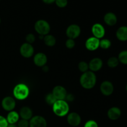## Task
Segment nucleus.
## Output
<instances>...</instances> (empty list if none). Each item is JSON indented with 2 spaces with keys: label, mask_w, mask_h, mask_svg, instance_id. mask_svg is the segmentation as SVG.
<instances>
[{
  "label": "nucleus",
  "mask_w": 127,
  "mask_h": 127,
  "mask_svg": "<svg viewBox=\"0 0 127 127\" xmlns=\"http://www.w3.org/2000/svg\"><path fill=\"white\" fill-rule=\"evenodd\" d=\"M97 77L95 73L89 70L83 73L79 79L81 86L84 89H91L96 84Z\"/></svg>",
  "instance_id": "obj_1"
},
{
  "label": "nucleus",
  "mask_w": 127,
  "mask_h": 127,
  "mask_svg": "<svg viewBox=\"0 0 127 127\" xmlns=\"http://www.w3.org/2000/svg\"><path fill=\"white\" fill-rule=\"evenodd\" d=\"M53 113L57 116L62 117L68 115L69 111V106L65 100H57L52 105Z\"/></svg>",
  "instance_id": "obj_2"
},
{
  "label": "nucleus",
  "mask_w": 127,
  "mask_h": 127,
  "mask_svg": "<svg viewBox=\"0 0 127 127\" xmlns=\"http://www.w3.org/2000/svg\"><path fill=\"white\" fill-rule=\"evenodd\" d=\"M30 90L29 87L24 83H19L15 86L13 89V95L14 98L22 100L27 99L29 95Z\"/></svg>",
  "instance_id": "obj_3"
},
{
  "label": "nucleus",
  "mask_w": 127,
  "mask_h": 127,
  "mask_svg": "<svg viewBox=\"0 0 127 127\" xmlns=\"http://www.w3.org/2000/svg\"><path fill=\"white\" fill-rule=\"evenodd\" d=\"M34 29L36 32L40 35L45 36L47 34H49L51 28L49 23L47 21L40 19L35 23Z\"/></svg>",
  "instance_id": "obj_4"
},
{
  "label": "nucleus",
  "mask_w": 127,
  "mask_h": 127,
  "mask_svg": "<svg viewBox=\"0 0 127 127\" xmlns=\"http://www.w3.org/2000/svg\"><path fill=\"white\" fill-rule=\"evenodd\" d=\"M81 32V30L78 25L71 24L67 27L66 34L68 38H71L74 40L80 35Z\"/></svg>",
  "instance_id": "obj_5"
},
{
  "label": "nucleus",
  "mask_w": 127,
  "mask_h": 127,
  "mask_svg": "<svg viewBox=\"0 0 127 127\" xmlns=\"http://www.w3.org/2000/svg\"><path fill=\"white\" fill-rule=\"evenodd\" d=\"M16 102L15 99L11 96H6L1 101V106L6 111H12L16 107Z\"/></svg>",
  "instance_id": "obj_6"
},
{
  "label": "nucleus",
  "mask_w": 127,
  "mask_h": 127,
  "mask_svg": "<svg viewBox=\"0 0 127 127\" xmlns=\"http://www.w3.org/2000/svg\"><path fill=\"white\" fill-rule=\"evenodd\" d=\"M20 53L23 57L29 58L32 57L34 53V48L32 44L28 43H24L22 44L20 47Z\"/></svg>",
  "instance_id": "obj_7"
},
{
  "label": "nucleus",
  "mask_w": 127,
  "mask_h": 127,
  "mask_svg": "<svg viewBox=\"0 0 127 127\" xmlns=\"http://www.w3.org/2000/svg\"><path fill=\"white\" fill-rule=\"evenodd\" d=\"M91 32L93 34V37L101 39L103 38L105 33V30L104 26L100 23H95L92 26Z\"/></svg>",
  "instance_id": "obj_8"
},
{
  "label": "nucleus",
  "mask_w": 127,
  "mask_h": 127,
  "mask_svg": "<svg viewBox=\"0 0 127 127\" xmlns=\"http://www.w3.org/2000/svg\"><path fill=\"white\" fill-rule=\"evenodd\" d=\"M47 125L45 119L40 115L32 117L29 120V127H47Z\"/></svg>",
  "instance_id": "obj_9"
},
{
  "label": "nucleus",
  "mask_w": 127,
  "mask_h": 127,
  "mask_svg": "<svg viewBox=\"0 0 127 127\" xmlns=\"http://www.w3.org/2000/svg\"><path fill=\"white\" fill-rule=\"evenodd\" d=\"M100 90L103 95L105 96H109L114 93V85L109 81H104L100 84Z\"/></svg>",
  "instance_id": "obj_10"
},
{
  "label": "nucleus",
  "mask_w": 127,
  "mask_h": 127,
  "mask_svg": "<svg viewBox=\"0 0 127 127\" xmlns=\"http://www.w3.org/2000/svg\"><path fill=\"white\" fill-rule=\"evenodd\" d=\"M52 94L57 100H65L67 93L65 88L62 86H56L52 91Z\"/></svg>",
  "instance_id": "obj_11"
},
{
  "label": "nucleus",
  "mask_w": 127,
  "mask_h": 127,
  "mask_svg": "<svg viewBox=\"0 0 127 127\" xmlns=\"http://www.w3.org/2000/svg\"><path fill=\"white\" fill-rule=\"evenodd\" d=\"M99 43L100 39H98L94 37H91L86 40L85 47L87 50L93 52L97 50L99 48Z\"/></svg>",
  "instance_id": "obj_12"
},
{
  "label": "nucleus",
  "mask_w": 127,
  "mask_h": 127,
  "mask_svg": "<svg viewBox=\"0 0 127 127\" xmlns=\"http://www.w3.org/2000/svg\"><path fill=\"white\" fill-rule=\"evenodd\" d=\"M67 122L68 124L72 127H78L81 122V116L76 112H71L68 114Z\"/></svg>",
  "instance_id": "obj_13"
},
{
  "label": "nucleus",
  "mask_w": 127,
  "mask_h": 127,
  "mask_svg": "<svg viewBox=\"0 0 127 127\" xmlns=\"http://www.w3.org/2000/svg\"><path fill=\"white\" fill-rule=\"evenodd\" d=\"M89 69L93 72H96L100 70L103 66V62L100 58H94L89 62Z\"/></svg>",
  "instance_id": "obj_14"
},
{
  "label": "nucleus",
  "mask_w": 127,
  "mask_h": 127,
  "mask_svg": "<svg viewBox=\"0 0 127 127\" xmlns=\"http://www.w3.org/2000/svg\"><path fill=\"white\" fill-rule=\"evenodd\" d=\"M47 57L45 53L39 52L35 54L33 57V63L37 66L43 67L46 65L47 63Z\"/></svg>",
  "instance_id": "obj_15"
},
{
  "label": "nucleus",
  "mask_w": 127,
  "mask_h": 127,
  "mask_svg": "<svg viewBox=\"0 0 127 127\" xmlns=\"http://www.w3.org/2000/svg\"><path fill=\"white\" fill-rule=\"evenodd\" d=\"M19 117L21 119L30 120L33 117V112L32 109L27 106L22 107L19 111Z\"/></svg>",
  "instance_id": "obj_16"
},
{
  "label": "nucleus",
  "mask_w": 127,
  "mask_h": 127,
  "mask_svg": "<svg viewBox=\"0 0 127 127\" xmlns=\"http://www.w3.org/2000/svg\"><path fill=\"white\" fill-rule=\"evenodd\" d=\"M104 22L109 26H114L117 22V17L114 13L107 12L104 16Z\"/></svg>",
  "instance_id": "obj_17"
},
{
  "label": "nucleus",
  "mask_w": 127,
  "mask_h": 127,
  "mask_svg": "<svg viewBox=\"0 0 127 127\" xmlns=\"http://www.w3.org/2000/svg\"><path fill=\"white\" fill-rule=\"evenodd\" d=\"M121 110L117 107H112L110 108L107 112V116L112 120H116L121 116Z\"/></svg>",
  "instance_id": "obj_18"
},
{
  "label": "nucleus",
  "mask_w": 127,
  "mask_h": 127,
  "mask_svg": "<svg viewBox=\"0 0 127 127\" xmlns=\"http://www.w3.org/2000/svg\"><path fill=\"white\" fill-rule=\"evenodd\" d=\"M116 37L120 41H127V26L119 27L116 32Z\"/></svg>",
  "instance_id": "obj_19"
},
{
  "label": "nucleus",
  "mask_w": 127,
  "mask_h": 127,
  "mask_svg": "<svg viewBox=\"0 0 127 127\" xmlns=\"http://www.w3.org/2000/svg\"><path fill=\"white\" fill-rule=\"evenodd\" d=\"M19 113L14 110H12V111L9 112L7 117H6V120L9 124H16L19 120Z\"/></svg>",
  "instance_id": "obj_20"
},
{
  "label": "nucleus",
  "mask_w": 127,
  "mask_h": 127,
  "mask_svg": "<svg viewBox=\"0 0 127 127\" xmlns=\"http://www.w3.org/2000/svg\"><path fill=\"white\" fill-rule=\"evenodd\" d=\"M43 40L46 45L50 47H53L56 44V42H57L55 37L50 34H47L45 35L44 37H43Z\"/></svg>",
  "instance_id": "obj_21"
},
{
  "label": "nucleus",
  "mask_w": 127,
  "mask_h": 127,
  "mask_svg": "<svg viewBox=\"0 0 127 127\" xmlns=\"http://www.w3.org/2000/svg\"><path fill=\"white\" fill-rule=\"evenodd\" d=\"M111 41L107 38H102L100 40V43H99V47L102 49L107 50L111 47Z\"/></svg>",
  "instance_id": "obj_22"
},
{
  "label": "nucleus",
  "mask_w": 127,
  "mask_h": 127,
  "mask_svg": "<svg viewBox=\"0 0 127 127\" xmlns=\"http://www.w3.org/2000/svg\"><path fill=\"white\" fill-rule=\"evenodd\" d=\"M107 65L108 66L111 68H116L119 64V61L118 58L115 57H112L109 58L107 60Z\"/></svg>",
  "instance_id": "obj_23"
},
{
  "label": "nucleus",
  "mask_w": 127,
  "mask_h": 127,
  "mask_svg": "<svg viewBox=\"0 0 127 127\" xmlns=\"http://www.w3.org/2000/svg\"><path fill=\"white\" fill-rule=\"evenodd\" d=\"M45 100L46 103H47L48 105H52V106L57 100L52 93H48V94H47V95H46L45 98Z\"/></svg>",
  "instance_id": "obj_24"
},
{
  "label": "nucleus",
  "mask_w": 127,
  "mask_h": 127,
  "mask_svg": "<svg viewBox=\"0 0 127 127\" xmlns=\"http://www.w3.org/2000/svg\"><path fill=\"white\" fill-rule=\"evenodd\" d=\"M119 62L124 64H127V50L122 51L118 57Z\"/></svg>",
  "instance_id": "obj_25"
},
{
  "label": "nucleus",
  "mask_w": 127,
  "mask_h": 127,
  "mask_svg": "<svg viewBox=\"0 0 127 127\" xmlns=\"http://www.w3.org/2000/svg\"><path fill=\"white\" fill-rule=\"evenodd\" d=\"M78 69L83 73H85L89 71V64L87 62H84V61L79 62L78 64Z\"/></svg>",
  "instance_id": "obj_26"
},
{
  "label": "nucleus",
  "mask_w": 127,
  "mask_h": 127,
  "mask_svg": "<svg viewBox=\"0 0 127 127\" xmlns=\"http://www.w3.org/2000/svg\"><path fill=\"white\" fill-rule=\"evenodd\" d=\"M55 4L58 7L64 8L68 5V0H56Z\"/></svg>",
  "instance_id": "obj_27"
},
{
  "label": "nucleus",
  "mask_w": 127,
  "mask_h": 127,
  "mask_svg": "<svg viewBox=\"0 0 127 127\" xmlns=\"http://www.w3.org/2000/svg\"><path fill=\"white\" fill-rule=\"evenodd\" d=\"M65 45L68 49H72L75 47V41L71 38H68L65 42Z\"/></svg>",
  "instance_id": "obj_28"
},
{
  "label": "nucleus",
  "mask_w": 127,
  "mask_h": 127,
  "mask_svg": "<svg viewBox=\"0 0 127 127\" xmlns=\"http://www.w3.org/2000/svg\"><path fill=\"white\" fill-rule=\"evenodd\" d=\"M26 40L27 43L32 44V43H33L35 41V35L33 33H28L26 37Z\"/></svg>",
  "instance_id": "obj_29"
},
{
  "label": "nucleus",
  "mask_w": 127,
  "mask_h": 127,
  "mask_svg": "<svg viewBox=\"0 0 127 127\" xmlns=\"http://www.w3.org/2000/svg\"><path fill=\"white\" fill-rule=\"evenodd\" d=\"M17 127H29V121L21 119L17 122Z\"/></svg>",
  "instance_id": "obj_30"
},
{
  "label": "nucleus",
  "mask_w": 127,
  "mask_h": 127,
  "mask_svg": "<svg viewBox=\"0 0 127 127\" xmlns=\"http://www.w3.org/2000/svg\"><path fill=\"white\" fill-rule=\"evenodd\" d=\"M84 127H99V125L95 120H89L85 123Z\"/></svg>",
  "instance_id": "obj_31"
},
{
  "label": "nucleus",
  "mask_w": 127,
  "mask_h": 127,
  "mask_svg": "<svg viewBox=\"0 0 127 127\" xmlns=\"http://www.w3.org/2000/svg\"><path fill=\"white\" fill-rule=\"evenodd\" d=\"M8 124L6 118L0 115V127H7Z\"/></svg>",
  "instance_id": "obj_32"
},
{
  "label": "nucleus",
  "mask_w": 127,
  "mask_h": 127,
  "mask_svg": "<svg viewBox=\"0 0 127 127\" xmlns=\"http://www.w3.org/2000/svg\"><path fill=\"white\" fill-rule=\"evenodd\" d=\"M74 99V96L73 94H68L66 97L65 100L66 102H72Z\"/></svg>",
  "instance_id": "obj_33"
},
{
  "label": "nucleus",
  "mask_w": 127,
  "mask_h": 127,
  "mask_svg": "<svg viewBox=\"0 0 127 127\" xmlns=\"http://www.w3.org/2000/svg\"><path fill=\"white\" fill-rule=\"evenodd\" d=\"M56 0H42L44 3L47 4H50L53 3V2H55Z\"/></svg>",
  "instance_id": "obj_34"
},
{
  "label": "nucleus",
  "mask_w": 127,
  "mask_h": 127,
  "mask_svg": "<svg viewBox=\"0 0 127 127\" xmlns=\"http://www.w3.org/2000/svg\"><path fill=\"white\" fill-rule=\"evenodd\" d=\"M42 71L44 72H47L48 71V70H49V68H48L47 65L43 66L42 67Z\"/></svg>",
  "instance_id": "obj_35"
},
{
  "label": "nucleus",
  "mask_w": 127,
  "mask_h": 127,
  "mask_svg": "<svg viewBox=\"0 0 127 127\" xmlns=\"http://www.w3.org/2000/svg\"><path fill=\"white\" fill-rule=\"evenodd\" d=\"M7 127H18L16 124H8Z\"/></svg>",
  "instance_id": "obj_36"
},
{
  "label": "nucleus",
  "mask_w": 127,
  "mask_h": 127,
  "mask_svg": "<svg viewBox=\"0 0 127 127\" xmlns=\"http://www.w3.org/2000/svg\"><path fill=\"white\" fill-rule=\"evenodd\" d=\"M126 91H127V85H126Z\"/></svg>",
  "instance_id": "obj_37"
},
{
  "label": "nucleus",
  "mask_w": 127,
  "mask_h": 127,
  "mask_svg": "<svg viewBox=\"0 0 127 127\" xmlns=\"http://www.w3.org/2000/svg\"><path fill=\"white\" fill-rule=\"evenodd\" d=\"M0 23H1V19H0Z\"/></svg>",
  "instance_id": "obj_38"
}]
</instances>
